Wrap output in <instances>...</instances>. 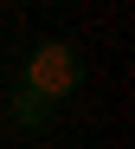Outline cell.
Wrapping results in <instances>:
<instances>
[{
	"label": "cell",
	"instance_id": "7a4b0ae2",
	"mask_svg": "<svg viewBox=\"0 0 135 149\" xmlns=\"http://www.w3.org/2000/svg\"><path fill=\"white\" fill-rule=\"evenodd\" d=\"M7 117H13V130H26V136H39V130H51V123H58V104H45L39 91H26V84H13V91H7Z\"/></svg>",
	"mask_w": 135,
	"mask_h": 149
},
{
	"label": "cell",
	"instance_id": "6da1fadb",
	"mask_svg": "<svg viewBox=\"0 0 135 149\" xmlns=\"http://www.w3.org/2000/svg\"><path fill=\"white\" fill-rule=\"evenodd\" d=\"M19 84L39 91L45 104H64V97L84 84V58H77V45H64V39H39L32 52H26V65H19Z\"/></svg>",
	"mask_w": 135,
	"mask_h": 149
}]
</instances>
